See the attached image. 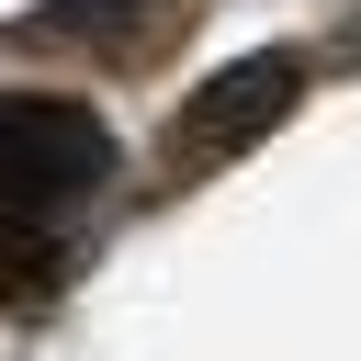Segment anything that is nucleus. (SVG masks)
Masks as SVG:
<instances>
[{"mask_svg": "<svg viewBox=\"0 0 361 361\" xmlns=\"http://www.w3.org/2000/svg\"><path fill=\"white\" fill-rule=\"evenodd\" d=\"M180 23H192V0H45V11L11 23V56H79V45H102V56H158Z\"/></svg>", "mask_w": 361, "mask_h": 361, "instance_id": "3", "label": "nucleus"}, {"mask_svg": "<svg viewBox=\"0 0 361 361\" xmlns=\"http://www.w3.org/2000/svg\"><path fill=\"white\" fill-rule=\"evenodd\" d=\"M102 180H113V124L68 90H11L0 102V271L34 259Z\"/></svg>", "mask_w": 361, "mask_h": 361, "instance_id": "1", "label": "nucleus"}, {"mask_svg": "<svg viewBox=\"0 0 361 361\" xmlns=\"http://www.w3.org/2000/svg\"><path fill=\"white\" fill-rule=\"evenodd\" d=\"M293 79H305V56H248V68L203 79V90H192V113H180V135H169V158H180V169H203V158H226V147L271 135V124L293 113Z\"/></svg>", "mask_w": 361, "mask_h": 361, "instance_id": "2", "label": "nucleus"}]
</instances>
